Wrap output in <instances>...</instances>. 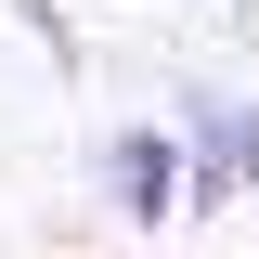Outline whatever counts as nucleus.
<instances>
[{
  "instance_id": "obj_2",
  "label": "nucleus",
  "mask_w": 259,
  "mask_h": 259,
  "mask_svg": "<svg viewBox=\"0 0 259 259\" xmlns=\"http://www.w3.org/2000/svg\"><path fill=\"white\" fill-rule=\"evenodd\" d=\"M221 156H233V194H259V104L221 91Z\"/></svg>"
},
{
  "instance_id": "obj_1",
  "label": "nucleus",
  "mask_w": 259,
  "mask_h": 259,
  "mask_svg": "<svg viewBox=\"0 0 259 259\" xmlns=\"http://www.w3.org/2000/svg\"><path fill=\"white\" fill-rule=\"evenodd\" d=\"M104 168H117V207H130L143 233L182 207V143H168V130H117V143H104Z\"/></svg>"
}]
</instances>
